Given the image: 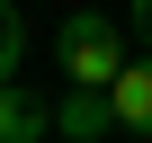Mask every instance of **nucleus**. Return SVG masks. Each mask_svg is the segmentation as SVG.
Listing matches in <instances>:
<instances>
[{"label": "nucleus", "mask_w": 152, "mask_h": 143, "mask_svg": "<svg viewBox=\"0 0 152 143\" xmlns=\"http://www.w3.org/2000/svg\"><path fill=\"white\" fill-rule=\"evenodd\" d=\"M54 54H63V81H90V90H107L116 72L134 63V54H125V27H116L107 9H72L63 36H54Z\"/></svg>", "instance_id": "obj_1"}, {"label": "nucleus", "mask_w": 152, "mask_h": 143, "mask_svg": "<svg viewBox=\"0 0 152 143\" xmlns=\"http://www.w3.org/2000/svg\"><path fill=\"white\" fill-rule=\"evenodd\" d=\"M54 134H72V143H99V134H116V90L72 81V98L54 107Z\"/></svg>", "instance_id": "obj_2"}, {"label": "nucleus", "mask_w": 152, "mask_h": 143, "mask_svg": "<svg viewBox=\"0 0 152 143\" xmlns=\"http://www.w3.org/2000/svg\"><path fill=\"white\" fill-rule=\"evenodd\" d=\"M107 90H116V134H143L152 143V54H134Z\"/></svg>", "instance_id": "obj_3"}, {"label": "nucleus", "mask_w": 152, "mask_h": 143, "mask_svg": "<svg viewBox=\"0 0 152 143\" xmlns=\"http://www.w3.org/2000/svg\"><path fill=\"white\" fill-rule=\"evenodd\" d=\"M45 134H54V107L18 81H0V143H45Z\"/></svg>", "instance_id": "obj_4"}, {"label": "nucleus", "mask_w": 152, "mask_h": 143, "mask_svg": "<svg viewBox=\"0 0 152 143\" xmlns=\"http://www.w3.org/2000/svg\"><path fill=\"white\" fill-rule=\"evenodd\" d=\"M18 54H27V18H18V0H0V81L18 72Z\"/></svg>", "instance_id": "obj_5"}, {"label": "nucleus", "mask_w": 152, "mask_h": 143, "mask_svg": "<svg viewBox=\"0 0 152 143\" xmlns=\"http://www.w3.org/2000/svg\"><path fill=\"white\" fill-rule=\"evenodd\" d=\"M125 27H134V36L152 45V0H134V9H125Z\"/></svg>", "instance_id": "obj_6"}]
</instances>
